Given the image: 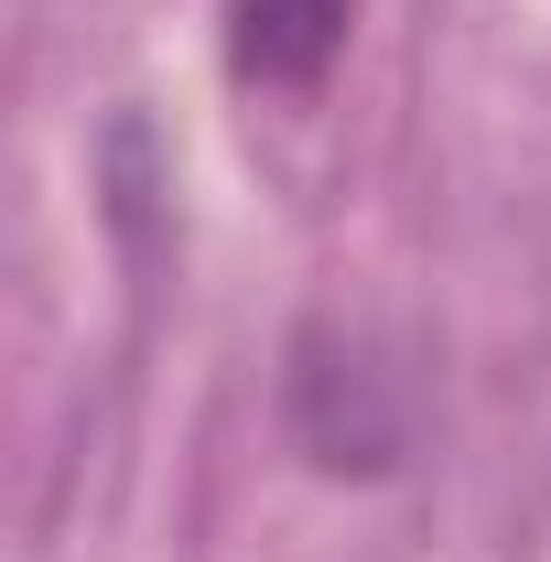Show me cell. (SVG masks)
<instances>
[{
  "label": "cell",
  "instance_id": "cell-1",
  "mask_svg": "<svg viewBox=\"0 0 551 562\" xmlns=\"http://www.w3.org/2000/svg\"><path fill=\"white\" fill-rule=\"evenodd\" d=\"M346 44V0H238V76L249 87H314Z\"/></svg>",
  "mask_w": 551,
  "mask_h": 562
}]
</instances>
